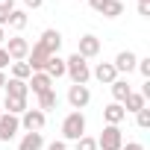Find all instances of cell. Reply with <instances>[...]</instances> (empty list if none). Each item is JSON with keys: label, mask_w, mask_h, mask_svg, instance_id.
Wrapping results in <instances>:
<instances>
[{"label": "cell", "mask_w": 150, "mask_h": 150, "mask_svg": "<svg viewBox=\"0 0 150 150\" xmlns=\"http://www.w3.org/2000/svg\"><path fill=\"white\" fill-rule=\"evenodd\" d=\"M65 77H71L74 86H86L91 80V68H88V59H83L80 53H74L65 59Z\"/></svg>", "instance_id": "6da1fadb"}, {"label": "cell", "mask_w": 150, "mask_h": 150, "mask_svg": "<svg viewBox=\"0 0 150 150\" xmlns=\"http://www.w3.org/2000/svg\"><path fill=\"white\" fill-rule=\"evenodd\" d=\"M86 135V115L83 112H68V118L62 121V141H77Z\"/></svg>", "instance_id": "7a4b0ae2"}, {"label": "cell", "mask_w": 150, "mask_h": 150, "mask_svg": "<svg viewBox=\"0 0 150 150\" xmlns=\"http://www.w3.org/2000/svg\"><path fill=\"white\" fill-rule=\"evenodd\" d=\"M97 147H100V150H121V147H124V132H121V127L106 124L103 132H100V138H97Z\"/></svg>", "instance_id": "3957f363"}, {"label": "cell", "mask_w": 150, "mask_h": 150, "mask_svg": "<svg viewBox=\"0 0 150 150\" xmlns=\"http://www.w3.org/2000/svg\"><path fill=\"white\" fill-rule=\"evenodd\" d=\"M3 50L9 53V59H12V62H24V59L30 56V41H27V38H21V35H12V38H9V44H6Z\"/></svg>", "instance_id": "277c9868"}, {"label": "cell", "mask_w": 150, "mask_h": 150, "mask_svg": "<svg viewBox=\"0 0 150 150\" xmlns=\"http://www.w3.org/2000/svg\"><path fill=\"white\" fill-rule=\"evenodd\" d=\"M44 121H47V115H44L41 109H27V112L21 115V127H24L27 132H41V129H44Z\"/></svg>", "instance_id": "5b68a950"}, {"label": "cell", "mask_w": 150, "mask_h": 150, "mask_svg": "<svg viewBox=\"0 0 150 150\" xmlns=\"http://www.w3.org/2000/svg\"><path fill=\"white\" fill-rule=\"evenodd\" d=\"M18 129H21V118L18 115H9V112L0 115V141H12L18 135Z\"/></svg>", "instance_id": "8992f818"}, {"label": "cell", "mask_w": 150, "mask_h": 150, "mask_svg": "<svg viewBox=\"0 0 150 150\" xmlns=\"http://www.w3.org/2000/svg\"><path fill=\"white\" fill-rule=\"evenodd\" d=\"M88 100H91V91H88V86H71L68 88V103H71V109H86L88 106Z\"/></svg>", "instance_id": "52a82bcc"}, {"label": "cell", "mask_w": 150, "mask_h": 150, "mask_svg": "<svg viewBox=\"0 0 150 150\" xmlns=\"http://www.w3.org/2000/svg\"><path fill=\"white\" fill-rule=\"evenodd\" d=\"M27 65H30V71L35 74V71H44L47 68V62H50V53L41 47V44H35V47H30V56L24 59Z\"/></svg>", "instance_id": "ba28073f"}, {"label": "cell", "mask_w": 150, "mask_h": 150, "mask_svg": "<svg viewBox=\"0 0 150 150\" xmlns=\"http://www.w3.org/2000/svg\"><path fill=\"white\" fill-rule=\"evenodd\" d=\"M38 44H41L50 56H59V47H62V33H59V30H44V33H41V38H38Z\"/></svg>", "instance_id": "9c48e42d"}, {"label": "cell", "mask_w": 150, "mask_h": 150, "mask_svg": "<svg viewBox=\"0 0 150 150\" xmlns=\"http://www.w3.org/2000/svg\"><path fill=\"white\" fill-rule=\"evenodd\" d=\"M27 86H30V91H33V94H44V91H50V88H53V80L47 77L44 71H35L33 77L27 80Z\"/></svg>", "instance_id": "30bf717a"}, {"label": "cell", "mask_w": 150, "mask_h": 150, "mask_svg": "<svg viewBox=\"0 0 150 150\" xmlns=\"http://www.w3.org/2000/svg\"><path fill=\"white\" fill-rule=\"evenodd\" d=\"M135 62H138V56L132 53V50H121L118 56H115V71L118 74H129V71H135Z\"/></svg>", "instance_id": "8fae6325"}, {"label": "cell", "mask_w": 150, "mask_h": 150, "mask_svg": "<svg viewBox=\"0 0 150 150\" xmlns=\"http://www.w3.org/2000/svg\"><path fill=\"white\" fill-rule=\"evenodd\" d=\"M91 77H94V80H100V83H106V86H112V83L118 80V71H115V65H112V62H97V68L91 71Z\"/></svg>", "instance_id": "7c38bea8"}, {"label": "cell", "mask_w": 150, "mask_h": 150, "mask_svg": "<svg viewBox=\"0 0 150 150\" xmlns=\"http://www.w3.org/2000/svg\"><path fill=\"white\" fill-rule=\"evenodd\" d=\"M83 59H94L97 53H100V38L97 35H83L80 38V50H77Z\"/></svg>", "instance_id": "4fadbf2b"}, {"label": "cell", "mask_w": 150, "mask_h": 150, "mask_svg": "<svg viewBox=\"0 0 150 150\" xmlns=\"http://www.w3.org/2000/svg\"><path fill=\"white\" fill-rule=\"evenodd\" d=\"M3 88H6V97H27L30 94V86L24 80H15V77H9Z\"/></svg>", "instance_id": "5bb4252c"}, {"label": "cell", "mask_w": 150, "mask_h": 150, "mask_svg": "<svg viewBox=\"0 0 150 150\" xmlns=\"http://www.w3.org/2000/svg\"><path fill=\"white\" fill-rule=\"evenodd\" d=\"M124 118H127V112H124L121 103H109V106L103 109V121H106V124H115V127H118Z\"/></svg>", "instance_id": "9a60e30c"}, {"label": "cell", "mask_w": 150, "mask_h": 150, "mask_svg": "<svg viewBox=\"0 0 150 150\" xmlns=\"http://www.w3.org/2000/svg\"><path fill=\"white\" fill-rule=\"evenodd\" d=\"M59 106V94H56V88H50V91H44V94H38V109L47 115V112H53Z\"/></svg>", "instance_id": "2e32d148"}, {"label": "cell", "mask_w": 150, "mask_h": 150, "mask_svg": "<svg viewBox=\"0 0 150 150\" xmlns=\"http://www.w3.org/2000/svg\"><path fill=\"white\" fill-rule=\"evenodd\" d=\"M44 74H47L50 80H59V77H65V59H62V56H50V62H47Z\"/></svg>", "instance_id": "e0dca14e"}, {"label": "cell", "mask_w": 150, "mask_h": 150, "mask_svg": "<svg viewBox=\"0 0 150 150\" xmlns=\"http://www.w3.org/2000/svg\"><path fill=\"white\" fill-rule=\"evenodd\" d=\"M3 109H6L9 115H18V118H21V115H24V112H27L30 106H27V97H6Z\"/></svg>", "instance_id": "ac0fdd59"}, {"label": "cell", "mask_w": 150, "mask_h": 150, "mask_svg": "<svg viewBox=\"0 0 150 150\" xmlns=\"http://www.w3.org/2000/svg\"><path fill=\"white\" fill-rule=\"evenodd\" d=\"M41 147H44L41 132H27V135L21 138V144H18V150H41Z\"/></svg>", "instance_id": "d6986e66"}, {"label": "cell", "mask_w": 150, "mask_h": 150, "mask_svg": "<svg viewBox=\"0 0 150 150\" xmlns=\"http://www.w3.org/2000/svg\"><path fill=\"white\" fill-rule=\"evenodd\" d=\"M6 24H9V27H12L15 33H21V30L27 27V12H24V9H12V12H9V21H6Z\"/></svg>", "instance_id": "ffe728a7"}, {"label": "cell", "mask_w": 150, "mask_h": 150, "mask_svg": "<svg viewBox=\"0 0 150 150\" xmlns=\"http://www.w3.org/2000/svg\"><path fill=\"white\" fill-rule=\"evenodd\" d=\"M129 91H132V88H129L127 80H115V83H112V97H115V103H124Z\"/></svg>", "instance_id": "44dd1931"}, {"label": "cell", "mask_w": 150, "mask_h": 150, "mask_svg": "<svg viewBox=\"0 0 150 150\" xmlns=\"http://www.w3.org/2000/svg\"><path fill=\"white\" fill-rule=\"evenodd\" d=\"M121 106H124V112H138V109H144V97H141L138 91H129Z\"/></svg>", "instance_id": "7402d4cb"}, {"label": "cell", "mask_w": 150, "mask_h": 150, "mask_svg": "<svg viewBox=\"0 0 150 150\" xmlns=\"http://www.w3.org/2000/svg\"><path fill=\"white\" fill-rule=\"evenodd\" d=\"M12 77L27 83V80L33 77V71H30V65H27V62H12Z\"/></svg>", "instance_id": "603a6c76"}, {"label": "cell", "mask_w": 150, "mask_h": 150, "mask_svg": "<svg viewBox=\"0 0 150 150\" xmlns=\"http://www.w3.org/2000/svg\"><path fill=\"white\" fill-rule=\"evenodd\" d=\"M100 15H106V18H118V15H124V3H121V0H109L106 9H103Z\"/></svg>", "instance_id": "cb8c5ba5"}, {"label": "cell", "mask_w": 150, "mask_h": 150, "mask_svg": "<svg viewBox=\"0 0 150 150\" xmlns=\"http://www.w3.org/2000/svg\"><path fill=\"white\" fill-rule=\"evenodd\" d=\"M135 124H138L141 129H147V127H150V109H147V106L135 112Z\"/></svg>", "instance_id": "d4e9b609"}, {"label": "cell", "mask_w": 150, "mask_h": 150, "mask_svg": "<svg viewBox=\"0 0 150 150\" xmlns=\"http://www.w3.org/2000/svg\"><path fill=\"white\" fill-rule=\"evenodd\" d=\"M77 150H97V138H91V135L77 138Z\"/></svg>", "instance_id": "484cf974"}, {"label": "cell", "mask_w": 150, "mask_h": 150, "mask_svg": "<svg viewBox=\"0 0 150 150\" xmlns=\"http://www.w3.org/2000/svg\"><path fill=\"white\" fill-rule=\"evenodd\" d=\"M135 68L141 71V77H144V80H150V59H138Z\"/></svg>", "instance_id": "4316f807"}, {"label": "cell", "mask_w": 150, "mask_h": 150, "mask_svg": "<svg viewBox=\"0 0 150 150\" xmlns=\"http://www.w3.org/2000/svg\"><path fill=\"white\" fill-rule=\"evenodd\" d=\"M106 3H109V0H88V6H91L94 12H103V9H106Z\"/></svg>", "instance_id": "83f0119b"}, {"label": "cell", "mask_w": 150, "mask_h": 150, "mask_svg": "<svg viewBox=\"0 0 150 150\" xmlns=\"http://www.w3.org/2000/svg\"><path fill=\"white\" fill-rule=\"evenodd\" d=\"M9 62H12V59H9V53H6L3 47H0V71H3V68H6Z\"/></svg>", "instance_id": "f1b7e54d"}, {"label": "cell", "mask_w": 150, "mask_h": 150, "mask_svg": "<svg viewBox=\"0 0 150 150\" xmlns=\"http://www.w3.org/2000/svg\"><path fill=\"white\" fill-rule=\"evenodd\" d=\"M47 150H68V144H65V141H50Z\"/></svg>", "instance_id": "f546056e"}, {"label": "cell", "mask_w": 150, "mask_h": 150, "mask_svg": "<svg viewBox=\"0 0 150 150\" xmlns=\"http://www.w3.org/2000/svg\"><path fill=\"white\" fill-rule=\"evenodd\" d=\"M121 150H144V144H138V141H129V144H124Z\"/></svg>", "instance_id": "4dcf8cb0"}, {"label": "cell", "mask_w": 150, "mask_h": 150, "mask_svg": "<svg viewBox=\"0 0 150 150\" xmlns=\"http://www.w3.org/2000/svg\"><path fill=\"white\" fill-rule=\"evenodd\" d=\"M0 9H6V12H12V9H15V0H0Z\"/></svg>", "instance_id": "1f68e13d"}, {"label": "cell", "mask_w": 150, "mask_h": 150, "mask_svg": "<svg viewBox=\"0 0 150 150\" xmlns=\"http://www.w3.org/2000/svg\"><path fill=\"white\" fill-rule=\"evenodd\" d=\"M41 3H44V0H24V6H27V9H38Z\"/></svg>", "instance_id": "d6a6232c"}, {"label": "cell", "mask_w": 150, "mask_h": 150, "mask_svg": "<svg viewBox=\"0 0 150 150\" xmlns=\"http://www.w3.org/2000/svg\"><path fill=\"white\" fill-rule=\"evenodd\" d=\"M138 15H150V3H138Z\"/></svg>", "instance_id": "836d02e7"}, {"label": "cell", "mask_w": 150, "mask_h": 150, "mask_svg": "<svg viewBox=\"0 0 150 150\" xmlns=\"http://www.w3.org/2000/svg\"><path fill=\"white\" fill-rule=\"evenodd\" d=\"M6 21H9V12H6V9H0V27H6Z\"/></svg>", "instance_id": "e575fe53"}, {"label": "cell", "mask_w": 150, "mask_h": 150, "mask_svg": "<svg viewBox=\"0 0 150 150\" xmlns=\"http://www.w3.org/2000/svg\"><path fill=\"white\" fill-rule=\"evenodd\" d=\"M3 86H6V74L0 71V88H3Z\"/></svg>", "instance_id": "d590c367"}, {"label": "cell", "mask_w": 150, "mask_h": 150, "mask_svg": "<svg viewBox=\"0 0 150 150\" xmlns=\"http://www.w3.org/2000/svg\"><path fill=\"white\" fill-rule=\"evenodd\" d=\"M6 41V33H3V27H0V44H3Z\"/></svg>", "instance_id": "8d00e7d4"}, {"label": "cell", "mask_w": 150, "mask_h": 150, "mask_svg": "<svg viewBox=\"0 0 150 150\" xmlns=\"http://www.w3.org/2000/svg\"><path fill=\"white\" fill-rule=\"evenodd\" d=\"M138 3H150V0H138Z\"/></svg>", "instance_id": "74e56055"}, {"label": "cell", "mask_w": 150, "mask_h": 150, "mask_svg": "<svg viewBox=\"0 0 150 150\" xmlns=\"http://www.w3.org/2000/svg\"><path fill=\"white\" fill-rule=\"evenodd\" d=\"M0 115H3V109H0Z\"/></svg>", "instance_id": "f35d334b"}]
</instances>
